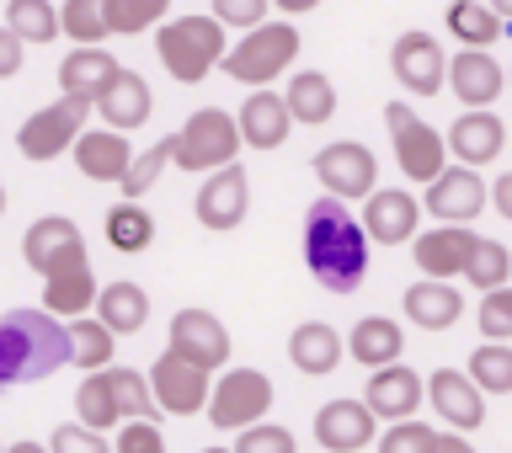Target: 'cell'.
Here are the masks:
<instances>
[{"label":"cell","mask_w":512,"mask_h":453,"mask_svg":"<svg viewBox=\"0 0 512 453\" xmlns=\"http://www.w3.org/2000/svg\"><path fill=\"white\" fill-rule=\"evenodd\" d=\"M22 256L43 278V310L54 320H64V326H70V320H86V310L102 299L91 256H86V235H80L75 219H64V214L32 219L27 235H22Z\"/></svg>","instance_id":"cell-1"},{"label":"cell","mask_w":512,"mask_h":453,"mask_svg":"<svg viewBox=\"0 0 512 453\" xmlns=\"http://www.w3.org/2000/svg\"><path fill=\"white\" fill-rule=\"evenodd\" d=\"M304 267L326 294H352L368 278V235L347 203L315 198L304 208Z\"/></svg>","instance_id":"cell-2"},{"label":"cell","mask_w":512,"mask_h":453,"mask_svg":"<svg viewBox=\"0 0 512 453\" xmlns=\"http://www.w3.org/2000/svg\"><path fill=\"white\" fill-rule=\"evenodd\" d=\"M75 363L70 326L48 310H11L0 315V384H32Z\"/></svg>","instance_id":"cell-3"},{"label":"cell","mask_w":512,"mask_h":453,"mask_svg":"<svg viewBox=\"0 0 512 453\" xmlns=\"http://www.w3.org/2000/svg\"><path fill=\"white\" fill-rule=\"evenodd\" d=\"M160 406L150 395V374H134V368H107V374H86L75 390V416L80 427L102 432L107 427H128V422H150Z\"/></svg>","instance_id":"cell-4"},{"label":"cell","mask_w":512,"mask_h":453,"mask_svg":"<svg viewBox=\"0 0 512 453\" xmlns=\"http://www.w3.org/2000/svg\"><path fill=\"white\" fill-rule=\"evenodd\" d=\"M155 54L171 70V80L198 86V80H208V70L224 64L230 43H224V27L208 11H187V16H176V22H166L155 32Z\"/></svg>","instance_id":"cell-5"},{"label":"cell","mask_w":512,"mask_h":453,"mask_svg":"<svg viewBox=\"0 0 512 453\" xmlns=\"http://www.w3.org/2000/svg\"><path fill=\"white\" fill-rule=\"evenodd\" d=\"M294 59H299V32L288 22H267V27L246 32V38H235L219 70L251 91H267V80H278Z\"/></svg>","instance_id":"cell-6"},{"label":"cell","mask_w":512,"mask_h":453,"mask_svg":"<svg viewBox=\"0 0 512 453\" xmlns=\"http://www.w3.org/2000/svg\"><path fill=\"white\" fill-rule=\"evenodd\" d=\"M176 144V171H224L240 155V123L224 107H198L192 118L171 134Z\"/></svg>","instance_id":"cell-7"},{"label":"cell","mask_w":512,"mask_h":453,"mask_svg":"<svg viewBox=\"0 0 512 453\" xmlns=\"http://www.w3.org/2000/svg\"><path fill=\"white\" fill-rule=\"evenodd\" d=\"M384 123H390V144H395V166L406 171V182L432 187L448 171V144L432 123L416 118L411 102H390L384 107Z\"/></svg>","instance_id":"cell-8"},{"label":"cell","mask_w":512,"mask_h":453,"mask_svg":"<svg viewBox=\"0 0 512 453\" xmlns=\"http://www.w3.org/2000/svg\"><path fill=\"white\" fill-rule=\"evenodd\" d=\"M267 411H272V379L262 368H230V374L214 384V400H208V422L224 427V432L262 427Z\"/></svg>","instance_id":"cell-9"},{"label":"cell","mask_w":512,"mask_h":453,"mask_svg":"<svg viewBox=\"0 0 512 453\" xmlns=\"http://www.w3.org/2000/svg\"><path fill=\"white\" fill-rule=\"evenodd\" d=\"M91 102H70V96H59L54 107H43V112H32V118L22 123V134H16V150H22L27 160H59L64 150L75 155V144L80 134H86V118H91Z\"/></svg>","instance_id":"cell-10"},{"label":"cell","mask_w":512,"mask_h":453,"mask_svg":"<svg viewBox=\"0 0 512 453\" xmlns=\"http://www.w3.org/2000/svg\"><path fill=\"white\" fill-rule=\"evenodd\" d=\"M315 176H320V187H326V198H336V203H368L379 192V160L358 139L326 144V150L315 155Z\"/></svg>","instance_id":"cell-11"},{"label":"cell","mask_w":512,"mask_h":453,"mask_svg":"<svg viewBox=\"0 0 512 453\" xmlns=\"http://www.w3.org/2000/svg\"><path fill=\"white\" fill-rule=\"evenodd\" d=\"M166 352L192 363V368H203V374H214V368L230 363V331H224V320L214 310H176Z\"/></svg>","instance_id":"cell-12"},{"label":"cell","mask_w":512,"mask_h":453,"mask_svg":"<svg viewBox=\"0 0 512 453\" xmlns=\"http://www.w3.org/2000/svg\"><path fill=\"white\" fill-rule=\"evenodd\" d=\"M422 208L438 224H448V230H470V224L491 208V187L480 182V171H464V166H448L438 182L427 187Z\"/></svg>","instance_id":"cell-13"},{"label":"cell","mask_w":512,"mask_h":453,"mask_svg":"<svg viewBox=\"0 0 512 453\" xmlns=\"http://www.w3.org/2000/svg\"><path fill=\"white\" fill-rule=\"evenodd\" d=\"M150 395L160 411L171 416H208V400H214V384H208L203 368H192L171 352H160L155 368H150Z\"/></svg>","instance_id":"cell-14"},{"label":"cell","mask_w":512,"mask_h":453,"mask_svg":"<svg viewBox=\"0 0 512 453\" xmlns=\"http://www.w3.org/2000/svg\"><path fill=\"white\" fill-rule=\"evenodd\" d=\"M390 70L411 96H438L448 86V54H443L438 38H427V32H400L395 48H390Z\"/></svg>","instance_id":"cell-15"},{"label":"cell","mask_w":512,"mask_h":453,"mask_svg":"<svg viewBox=\"0 0 512 453\" xmlns=\"http://www.w3.org/2000/svg\"><path fill=\"white\" fill-rule=\"evenodd\" d=\"M198 224L203 230H214V235H230V230H240L246 224V214H251V182H246V166H224V171H214L208 182L198 187Z\"/></svg>","instance_id":"cell-16"},{"label":"cell","mask_w":512,"mask_h":453,"mask_svg":"<svg viewBox=\"0 0 512 453\" xmlns=\"http://www.w3.org/2000/svg\"><path fill=\"white\" fill-rule=\"evenodd\" d=\"M315 443L326 453H363L368 443H379V416L363 400H326L315 411Z\"/></svg>","instance_id":"cell-17"},{"label":"cell","mask_w":512,"mask_h":453,"mask_svg":"<svg viewBox=\"0 0 512 453\" xmlns=\"http://www.w3.org/2000/svg\"><path fill=\"white\" fill-rule=\"evenodd\" d=\"M416 224H422V203L406 187H384L363 203L368 246H416Z\"/></svg>","instance_id":"cell-18"},{"label":"cell","mask_w":512,"mask_h":453,"mask_svg":"<svg viewBox=\"0 0 512 453\" xmlns=\"http://www.w3.org/2000/svg\"><path fill=\"white\" fill-rule=\"evenodd\" d=\"M427 400H432V411H438V422H448V432H459V438H470L475 427H486V395L470 384L464 368H438V374L427 379Z\"/></svg>","instance_id":"cell-19"},{"label":"cell","mask_w":512,"mask_h":453,"mask_svg":"<svg viewBox=\"0 0 512 453\" xmlns=\"http://www.w3.org/2000/svg\"><path fill=\"white\" fill-rule=\"evenodd\" d=\"M427 400V384H422V374L416 368H406V363H395V368H379V374H368V384H363V406L379 416V422H411L416 416V406Z\"/></svg>","instance_id":"cell-20"},{"label":"cell","mask_w":512,"mask_h":453,"mask_svg":"<svg viewBox=\"0 0 512 453\" xmlns=\"http://www.w3.org/2000/svg\"><path fill=\"white\" fill-rule=\"evenodd\" d=\"M448 91L464 102V112H491V102L507 91V70L496 64V54L459 48V54L448 59Z\"/></svg>","instance_id":"cell-21"},{"label":"cell","mask_w":512,"mask_h":453,"mask_svg":"<svg viewBox=\"0 0 512 453\" xmlns=\"http://www.w3.org/2000/svg\"><path fill=\"white\" fill-rule=\"evenodd\" d=\"M475 240H480L475 230H448V224H438V230L416 235L411 262L427 283H454V278H464V267H470Z\"/></svg>","instance_id":"cell-22"},{"label":"cell","mask_w":512,"mask_h":453,"mask_svg":"<svg viewBox=\"0 0 512 453\" xmlns=\"http://www.w3.org/2000/svg\"><path fill=\"white\" fill-rule=\"evenodd\" d=\"M235 123H240V144L246 150H283L288 134H294V112H288L278 91H251L240 102Z\"/></svg>","instance_id":"cell-23"},{"label":"cell","mask_w":512,"mask_h":453,"mask_svg":"<svg viewBox=\"0 0 512 453\" xmlns=\"http://www.w3.org/2000/svg\"><path fill=\"white\" fill-rule=\"evenodd\" d=\"M443 144H448V155H454L464 171L491 166V160L507 150V123L496 118V112H464V118L443 134Z\"/></svg>","instance_id":"cell-24"},{"label":"cell","mask_w":512,"mask_h":453,"mask_svg":"<svg viewBox=\"0 0 512 453\" xmlns=\"http://www.w3.org/2000/svg\"><path fill=\"white\" fill-rule=\"evenodd\" d=\"M150 112H155V91H150V80H144L139 70H123L102 91V102H96V118H102L112 134H134V128L150 123Z\"/></svg>","instance_id":"cell-25"},{"label":"cell","mask_w":512,"mask_h":453,"mask_svg":"<svg viewBox=\"0 0 512 453\" xmlns=\"http://www.w3.org/2000/svg\"><path fill=\"white\" fill-rule=\"evenodd\" d=\"M123 75V64L107 54V48H70L59 64V91L70 96V102H102V91L112 86V80Z\"/></svg>","instance_id":"cell-26"},{"label":"cell","mask_w":512,"mask_h":453,"mask_svg":"<svg viewBox=\"0 0 512 453\" xmlns=\"http://www.w3.org/2000/svg\"><path fill=\"white\" fill-rule=\"evenodd\" d=\"M134 160L139 155H128V139L112 134V128H86L75 144V166L86 182H118L123 187V176L134 171Z\"/></svg>","instance_id":"cell-27"},{"label":"cell","mask_w":512,"mask_h":453,"mask_svg":"<svg viewBox=\"0 0 512 453\" xmlns=\"http://www.w3.org/2000/svg\"><path fill=\"white\" fill-rule=\"evenodd\" d=\"M400 352H406V331H400V320H390V315H363L358 326H352V336H347V358L363 363L368 374L395 368Z\"/></svg>","instance_id":"cell-28"},{"label":"cell","mask_w":512,"mask_h":453,"mask_svg":"<svg viewBox=\"0 0 512 453\" xmlns=\"http://www.w3.org/2000/svg\"><path fill=\"white\" fill-rule=\"evenodd\" d=\"M288 363L310 379H326L331 368L342 363V331L326 326V320H304V326H294V336H288Z\"/></svg>","instance_id":"cell-29"},{"label":"cell","mask_w":512,"mask_h":453,"mask_svg":"<svg viewBox=\"0 0 512 453\" xmlns=\"http://www.w3.org/2000/svg\"><path fill=\"white\" fill-rule=\"evenodd\" d=\"M464 315V294L454 283H411L406 288V320L416 331H448Z\"/></svg>","instance_id":"cell-30"},{"label":"cell","mask_w":512,"mask_h":453,"mask_svg":"<svg viewBox=\"0 0 512 453\" xmlns=\"http://www.w3.org/2000/svg\"><path fill=\"white\" fill-rule=\"evenodd\" d=\"M96 320L112 331V336H139L150 326V294H144L139 283H107L102 299H96Z\"/></svg>","instance_id":"cell-31"},{"label":"cell","mask_w":512,"mask_h":453,"mask_svg":"<svg viewBox=\"0 0 512 453\" xmlns=\"http://www.w3.org/2000/svg\"><path fill=\"white\" fill-rule=\"evenodd\" d=\"M283 102H288V112H294L299 128H320V123L336 118V86L320 70H299L294 80H288Z\"/></svg>","instance_id":"cell-32"},{"label":"cell","mask_w":512,"mask_h":453,"mask_svg":"<svg viewBox=\"0 0 512 453\" xmlns=\"http://www.w3.org/2000/svg\"><path fill=\"white\" fill-rule=\"evenodd\" d=\"M443 22L464 48H475V54H491V43L507 38L502 16H496V6H486V0H459V6L443 11Z\"/></svg>","instance_id":"cell-33"},{"label":"cell","mask_w":512,"mask_h":453,"mask_svg":"<svg viewBox=\"0 0 512 453\" xmlns=\"http://www.w3.org/2000/svg\"><path fill=\"white\" fill-rule=\"evenodd\" d=\"M70 347H75L80 374H107L112 352H118V336H112L96 315H86V320H70Z\"/></svg>","instance_id":"cell-34"},{"label":"cell","mask_w":512,"mask_h":453,"mask_svg":"<svg viewBox=\"0 0 512 453\" xmlns=\"http://www.w3.org/2000/svg\"><path fill=\"white\" fill-rule=\"evenodd\" d=\"M102 235H107V246H112V251L139 256V251H150V240H155V219L144 214L139 203H118V208H107Z\"/></svg>","instance_id":"cell-35"},{"label":"cell","mask_w":512,"mask_h":453,"mask_svg":"<svg viewBox=\"0 0 512 453\" xmlns=\"http://www.w3.org/2000/svg\"><path fill=\"white\" fill-rule=\"evenodd\" d=\"M59 32L75 38V48H107V16H102V0H64L59 6Z\"/></svg>","instance_id":"cell-36"},{"label":"cell","mask_w":512,"mask_h":453,"mask_svg":"<svg viewBox=\"0 0 512 453\" xmlns=\"http://www.w3.org/2000/svg\"><path fill=\"white\" fill-rule=\"evenodd\" d=\"M6 27L22 43H54V38H64V32H59V6H48V0H11V6H6Z\"/></svg>","instance_id":"cell-37"},{"label":"cell","mask_w":512,"mask_h":453,"mask_svg":"<svg viewBox=\"0 0 512 453\" xmlns=\"http://www.w3.org/2000/svg\"><path fill=\"white\" fill-rule=\"evenodd\" d=\"M112 38H134V32L166 27V0H102Z\"/></svg>","instance_id":"cell-38"},{"label":"cell","mask_w":512,"mask_h":453,"mask_svg":"<svg viewBox=\"0 0 512 453\" xmlns=\"http://www.w3.org/2000/svg\"><path fill=\"white\" fill-rule=\"evenodd\" d=\"M464 278H470V288H480V294H496V288H507L512 278V251L502 246V240H475L470 251V267H464Z\"/></svg>","instance_id":"cell-39"},{"label":"cell","mask_w":512,"mask_h":453,"mask_svg":"<svg viewBox=\"0 0 512 453\" xmlns=\"http://www.w3.org/2000/svg\"><path fill=\"white\" fill-rule=\"evenodd\" d=\"M470 384L480 395H512V347L480 342L470 352Z\"/></svg>","instance_id":"cell-40"},{"label":"cell","mask_w":512,"mask_h":453,"mask_svg":"<svg viewBox=\"0 0 512 453\" xmlns=\"http://www.w3.org/2000/svg\"><path fill=\"white\" fill-rule=\"evenodd\" d=\"M166 166H176V144H171V134L160 139V144H150V150L134 160V171L123 176V203H139L144 192L160 182V171H166Z\"/></svg>","instance_id":"cell-41"},{"label":"cell","mask_w":512,"mask_h":453,"mask_svg":"<svg viewBox=\"0 0 512 453\" xmlns=\"http://www.w3.org/2000/svg\"><path fill=\"white\" fill-rule=\"evenodd\" d=\"M475 326L491 347H512V288H496V294H480Z\"/></svg>","instance_id":"cell-42"},{"label":"cell","mask_w":512,"mask_h":453,"mask_svg":"<svg viewBox=\"0 0 512 453\" xmlns=\"http://www.w3.org/2000/svg\"><path fill=\"white\" fill-rule=\"evenodd\" d=\"M267 11H272L267 0H219V6L208 11V16H214L219 27H240V38H246V32L267 27Z\"/></svg>","instance_id":"cell-43"},{"label":"cell","mask_w":512,"mask_h":453,"mask_svg":"<svg viewBox=\"0 0 512 453\" xmlns=\"http://www.w3.org/2000/svg\"><path fill=\"white\" fill-rule=\"evenodd\" d=\"M230 453H294V432H288V427H272V422L246 427V432L235 438Z\"/></svg>","instance_id":"cell-44"},{"label":"cell","mask_w":512,"mask_h":453,"mask_svg":"<svg viewBox=\"0 0 512 453\" xmlns=\"http://www.w3.org/2000/svg\"><path fill=\"white\" fill-rule=\"evenodd\" d=\"M48 453H112V443L102 432L80 427V422H64V427H54V438H48Z\"/></svg>","instance_id":"cell-45"},{"label":"cell","mask_w":512,"mask_h":453,"mask_svg":"<svg viewBox=\"0 0 512 453\" xmlns=\"http://www.w3.org/2000/svg\"><path fill=\"white\" fill-rule=\"evenodd\" d=\"M432 438H438V432L427 422H400L379 438V453H432Z\"/></svg>","instance_id":"cell-46"},{"label":"cell","mask_w":512,"mask_h":453,"mask_svg":"<svg viewBox=\"0 0 512 453\" xmlns=\"http://www.w3.org/2000/svg\"><path fill=\"white\" fill-rule=\"evenodd\" d=\"M112 453H166V438H160L155 422H128L118 432V443H112Z\"/></svg>","instance_id":"cell-47"},{"label":"cell","mask_w":512,"mask_h":453,"mask_svg":"<svg viewBox=\"0 0 512 453\" xmlns=\"http://www.w3.org/2000/svg\"><path fill=\"white\" fill-rule=\"evenodd\" d=\"M22 59H27V43L16 38L11 27H0V80L22 75Z\"/></svg>","instance_id":"cell-48"},{"label":"cell","mask_w":512,"mask_h":453,"mask_svg":"<svg viewBox=\"0 0 512 453\" xmlns=\"http://www.w3.org/2000/svg\"><path fill=\"white\" fill-rule=\"evenodd\" d=\"M491 208L512 224V171H502V176L491 182Z\"/></svg>","instance_id":"cell-49"},{"label":"cell","mask_w":512,"mask_h":453,"mask_svg":"<svg viewBox=\"0 0 512 453\" xmlns=\"http://www.w3.org/2000/svg\"><path fill=\"white\" fill-rule=\"evenodd\" d=\"M432 453H475V443L459 438V432H438V438H432Z\"/></svg>","instance_id":"cell-50"},{"label":"cell","mask_w":512,"mask_h":453,"mask_svg":"<svg viewBox=\"0 0 512 453\" xmlns=\"http://www.w3.org/2000/svg\"><path fill=\"white\" fill-rule=\"evenodd\" d=\"M278 11H288V16H310L315 6H310V0H283V6Z\"/></svg>","instance_id":"cell-51"},{"label":"cell","mask_w":512,"mask_h":453,"mask_svg":"<svg viewBox=\"0 0 512 453\" xmlns=\"http://www.w3.org/2000/svg\"><path fill=\"white\" fill-rule=\"evenodd\" d=\"M6 453H48V448H43V443H11Z\"/></svg>","instance_id":"cell-52"},{"label":"cell","mask_w":512,"mask_h":453,"mask_svg":"<svg viewBox=\"0 0 512 453\" xmlns=\"http://www.w3.org/2000/svg\"><path fill=\"white\" fill-rule=\"evenodd\" d=\"M0 219H6V187H0Z\"/></svg>","instance_id":"cell-53"},{"label":"cell","mask_w":512,"mask_h":453,"mask_svg":"<svg viewBox=\"0 0 512 453\" xmlns=\"http://www.w3.org/2000/svg\"><path fill=\"white\" fill-rule=\"evenodd\" d=\"M203 453H230V448H203Z\"/></svg>","instance_id":"cell-54"},{"label":"cell","mask_w":512,"mask_h":453,"mask_svg":"<svg viewBox=\"0 0 512 453\" xmlns=\"http://www.w3.org/2000/svg\"><path fill=\"white\" fill-rule=\"evenodd\" d=\"M507 86H512V75H507Z\"/></svg>","instance_id":"cell-55"},{"label":"cell","mask_w":512,"mask_h":453,"mask_svg":"<svg viewBox=\"0 0 512 453\" xmlns=\"http://www.w3.org/2000/svg\"><path fill=\"white\" fill-rule=\"evenodd\" d=\"M0 453H6V448H0Z\"/></svg>","instance_id":"cell-56"}]
</instances>
